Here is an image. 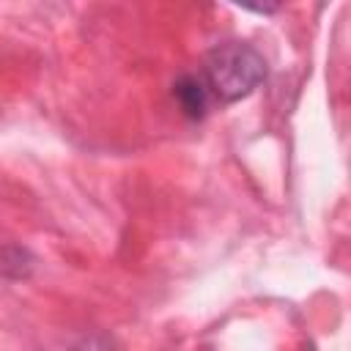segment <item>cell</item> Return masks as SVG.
Returning <instances> with one entry per match:
<instances>
[{
  "instance_id": "6da1fadb",
  "label": "cell",
  "mask_w": 351,
  "mask_h": 351,
  "mask_svg": "<svg viewBox=\"0 0 351 351\" xmlns=\"http://www.w3.org/2000/svg\"><path fill=\"white\" fill-rule=\"evenodd\" d=\"M197 74L214 101L233 104L247 99L266 80V58L247 41H225L206 52Z\"/></svg>"
},
{
  "instance_id": "7a4b0ae2",
  "label": "cell",
  "mask_w": 351,
  "mask_h": 351,
  "mask_svg": "<svg viewBox=\"0 0 351 351\" xmlns=\"http://www.w3.org/2000/svg\"><path fill=\"white\" fill-rule=\"evenodd\" d=\"M173 99H176V104L181 107V112L189 121H203L208 107H211V101H214L208 88H206V82H203V77L192 74V71L178 74L173 80Z\"/></svg>"
},
{
  "instance_id": "3957f363",
  "label": "cell",
  "mask_w": 351,
  "mask_h": 351,
  "mask_svg": "<svg viewBox=\"0 0 351 351\" xmlns=\"http://www.w3.org/2000/svg\"><path fill=\"white\" fill-rule=\"evenodd\" d=\"M33 261L22 247H3L0 250V271L8 277H27Z\"/></svg>"
},
{
  "instance_id": "277c9868",
  "label": "cell",
  "mask_w": 351,
  "mask_h": 351,
  "mask_svg": "<svg viewBox=\"0 0 351 351\" xmlns=\"http://www.w3.org/2000/svg\"><path fill=\"white\" fill-rule=\"evenodd\" d=\"M74 351H115V348H112V340L107 335H90Z\"/></svg>"
}]
</instances>
